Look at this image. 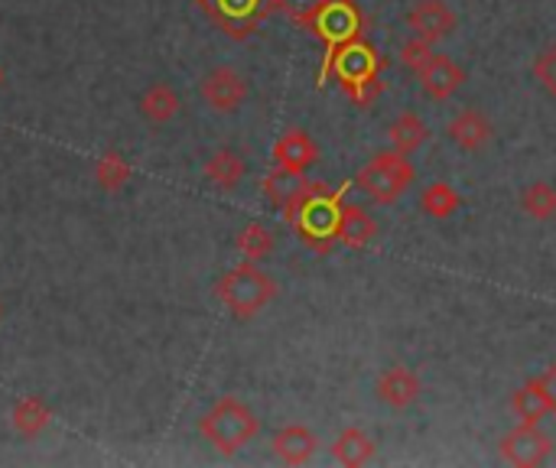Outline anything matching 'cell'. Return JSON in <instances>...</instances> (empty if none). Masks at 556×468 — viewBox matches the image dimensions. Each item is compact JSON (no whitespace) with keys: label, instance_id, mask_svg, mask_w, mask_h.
Listing matches in <instances>:
<instances>
[{"label":"cell","instance_id":"obj_1","mask_svg":"<svg viewBox=\"0 0 556 468\" xmlns=\"http://www.w3.org/2000/svg\"><path fill=\"white\" fill-rule=\"evenodd\" d=\"M349 192V182L329 192L319 182H303V189L293 195V202L283 208L287 222L300 231L303 244H309L316 254H329L336 241V225L342 212V195Z\"/></svg>","mask_w":556,"mask_h":468},{"label":"cell","instance_id":"obj_2","mask_svg":"<svg viewBox=\"0 0 556 468\" xmlns=\"http://www.w3.org/2000/svg\"><path fill=\"white\" fill-rule=\"evenodd\" d=\"M381 68H384L381 52H375V49H371L368 42H362V36H358V39H352V42H345L342 49L332 52V59H329V62L323 65V72H319V81H323L329 72H336L339 81H342V91L352 94L358 104H368L371 98H378V94L384 91Z\"/></svg>","mask_w":556,"mask_h":468},{"label":"cell","instance_id":"obj_3","mask_svg":"<svg viewBox=\"0 0 556 468\" xmlns=\"http://www.w3.org/2000/svg\"><path fill=\"white\" fill-rule=\"evenodd\" d=\"M199 433L222 453V456H235L241 453L257 433H261V420L257 414L238 401V397H222L215 401V407L199 420Z\"/></svg>","mask_w":556,"mask_h":468},{"label":"cell","instance_id":"obj_4","mask_svg":"<svg viewBox=\"0 0 556 468\" xmlns=\"http://www.w3.org/2000/svg\"><path fill=\"white\" fill-rule=\"evenodd\" d=\"M215 296L231 316L251 319L277 296V283L257 264H238L215 283Z\"/></svg>","mask_w":556,"mask_h":468},{"label":"cell","instance_id":"obj_5","mask_svg":"<svg viewBox=\"0 0 556 468\" xmlns=\"http://www.w3.org/2000/svg\"><path fill=\"white\" fill-rule=\"evenodd\" d=\"M417 179V169L414 163L397 153V150H388V153H375L355 176V186L378 205H394Z\"/></svg>","mask_w":556,"mask_h":468},{"label":"cell","instance_id":"obj_6","mask_svg":"<svg viewBox=\"0 0 556 468\" xmlns=\"http://www.w3.org/2000/svg\"><path fill=\"white\" fill-rule=\"evenodd\" d=\"M309 29L329 46V59L336 49L362 36V13L352 0H326V7L316 13Z\"/></svg>","mask_w":556,"mask_h":468},{"label":"cell","instance_id":"obj_7","mask_svg":"<svg viewBox=\"0 0 556 468\" xmlns=\"http://www.w3.org/2000/svg\"><path fill=\"white\" fill-rule=\"evenodd\" d=\"M199 94H202V101L212 111L231 114V111H238L248 101V78L238 68H231V65H218V68L202 75Z\"/></svg>","mask_w":556,"mask_h":468},{"label":"cell","instance_id":"obj_8","mask_svg":"<svg viewBox=\"0 0 556 468\" xmlns=\"http://www.w3.org/2000/svg\"><path fill=\"white\" fill-rule=\"evenodd\" d=\"M554 453V440L538 423H521L502 440V459L518 468L544 466Z\"/></svg>","mask_w":556,"mask_h":468},{"label":"cell","instance_id":"obj_9","mask_svg":"<svg viewBox=\"0 0 556 468\" xmlns=\"http://www.w3.org/2000/svg\"><path fill=\"white\" fill-rule=\"evenodd\" d=\"M199 7L235 39H244L267 13L270 0H199Z\"/></svg>","mask_w":556,"mask_h":468},{"label":"cell","instance_id":"obj_10","mask_svg":"<svg viewBox=\"0 0 556 468\" xmlns=\"http://www.w3.org/2000/svg\"><path fill=\"white\" fill-rule=\"evenodd\" d=\"M414 75L420 78L424 94H430L433 101H446L466 85V68L443 52H433Z\"/></svg>","mask_w":556,"mask_h":468},{"label":"cell","instance_id":"obj_11","mask_svg":"<svg viewBox=\"0 0 556 468\" xmlns=\"http://www.w3.org/2000/svg\"><path fill=\"white\" fill-rule=\"evenodd\" d=\"M407 23H410V29H414L420 39H427V42L446 39V36H453L456 26H459V20H456V13L450 10L446 0H417V3L410 7V13H407Z\"/></svg>","mask_w":556,"mask_h":468},{"label":"cell","instance_id":"obj_12","mask_svg":"<svg viewBox=\"0 0 556 468\" xmlns=\"http://www.w3.org/2000/svg\"><path fill=\"white\" fill-rule=\"evenodd\" d=\"M420 391H424L420 378H417L410 368H401V365L388 368V371L378 378V384H375L378 401L388 404L391 410H407V407H414L417 397H420Z\"/></svg>","mask_w":556,"mask_h":468},{"label":"cell","instance_id":"obj_13","mask_svg":"<svg viewBox=\"0 0 556 468\" xmlns=\"http://www.w3.org/2000/svg\"><path fill=\"white\" fill-rule=\"evenodd\" d=\"M316 160H319V147H316V140H313L306 130H300V127L287 130V134L274 143V163L283 166V169H290V173H300V176H303Z\"/></svg>","mask_w":556,"mask_h":468},{"label":"cell","instance_id":"obj_14","mask_svg":"<svg viewBox=\"0 0 556 468\" xmlns=\"http://www.w3.org/2000/svg\"><path fill=\"white\" fill-rule=\"evenodd\" d=\"M316 450H319V440L303 423H290L274 437V456L283 466H306L316 456Z\"/></svg>","mask_w":556,"mask_h":468},{"label":"cell","instance_id":"obj_15","mask_svg":"<svg viewBox=\"0 0 556 468\" xmlns=\"http://www.w3.org/2000/svg\"><path fill=\"white\" fill-rule=\"evenodd\" d=\"M375 238H378V222L362 205H342L339 225H336V241L345 244L349 251H362Z\"/></svg>","mask_w":556,"mask_h":468},{"label":"cell","instance_id":"obj_16","mask_svg":"<svg viewBox=\"0 0 556 468\" xmlns=\"http://www.w3.org/2000/svg\"><path fill=\"white\" fill-rule=\"evenodd\" d=\"M450 140H453L459 150L476 153V150H482V147L492 140V124H489V117H485L482 111L466 107V111H459V114L450 121Z\"/></svg>","mask_w":556,"mask_h":468},{"label":"cell","instance_id":"obj_17","mask_svg":"<svg viewBox=\"0 0 556 468\" xmlns=\"http://www.w3.org/2000/svg\"><path fill=\"white\" fill-rule=\"evenodd\" d=\"M375 450H378V446H375V440H371L365 430L349 427V430H342V433L336 437V443H332V459L345 468L368 466V463L375 459Z\"/></svg>","mask_w":556,"mask_h":468},{"label":"cell","instance_id":"obj_18","mask_svg":"<svg viewBox=\"0 0 556 468\" xmlns=\"http://www.w3.org/2000/svg\"><path fill=\"white\" fill-rule=\"evenodd\" d=\"M511 410L521 417V423H541L544 417H551L554 404H551V394H547L544 381L531 378L525 388H518L515 397H511Z\"/></svg>","mask_w":556,"mask_h":468},{"label":"cell","instance_id":"obj_19","mask_svg":"<svg viewBox=\"0 0 556 468\" xmlns=\"http://www.w3.org/2000/svg\"><path fill=\"white\" fill-rule=\"evenodd\" d=\"M179 107H182V101H179L176 88L166 85V81H153V85L143 91V98H140V114H143L150 124H169V121L179 114Z\"/></svg>","mask_w":556,"mask_h":468},{"label":"cell","instance_id":"obj_20","mask_svg":"<svg viewBox=\"0 0 556 468\" xmlns=\"http://www.w3.org/2000/svg\"><path fill=\"white\" fill-rule=\"evenodd\" d=\"M248 166H244V156L235 153V150H215L208 160H205V179L215 186V189H238V182L244 179Z\"/></svg>","mask_w":556,"mask_h":468},{"label":"cell","instance_id":"obj_21","mask_svg":"<svg viewBox=\"0 0 556 468\" xmlns=\"http://www.w3.org/2000/svg\"><path fill=\"white\" fill-rule=\"evenodd\" d=\"M10 423H13V430H16L20 437L33 440V437H39V433L52 423V410H49L39 397H23V401L13 404Z\"/></svg>","mask_w":556,"mask_h":468},{"label":"cell","instance_id":"obj_22","mask_svg":"<svg viewBox=\"0 0 556 468\" xmlns=\"http://www.w3.org/2000/svg\"><path fill=\"white\" fill-rule=\"evenodd\" d=\"M388 140H391V150H397V153L410 156L414 150H420V147H424V140H427V124H424L414 111H404L401 117H394V121H391V127H388Z\"/></svg>","mask_w":556,"mask_h":468},{"label":"cell","instance_id":"obj_23","mask_svg":"<svg viewBox=\"0 0 556 468\" xmlns=\"http://www.w3.org/2000/svg\"><path fill=\"white\" fill-rule=\"evenodd\" d=\"M130 173H134V169H130L127 156L117 153V150H104V153L94 160V182H98L104 192H117L121 186H127Z\"/></svg>","mask_w":556,"mask_h":468},{"label":"cell","instance_id":"obj_24","mask_svg":"<svg viewBox=\"0 0 556 468\" xmlns=\"http://www.w3.org/2000/svg\"><path fill=\"white\" fill-rule=\"evenodd\" d=\"M303 176L300 173H290V169H283V166H274L267 176H264V195L270 199V205H277V208H287L290 202H293V195L303 189Z\"/></svg>","mask_w":556,"mask_h":468},{"label":"cell","instance_id":"obj_25","mask_svg":"<svg viewBox=\"0 0 556 468\" xmlns=\"http://www.w3.org/2000/svg\"><path fill=\"white\" fill-rule=\"evenodd\" d=\"M521 208L534 222H551L556 215V189L551 182H534L521 195Z\"/></svg>","mask_w":556,"mask_h":468},{"label":"cell","instance_id":"obj_26","mask_svg":"<svg viewBox=\"0 0 556 468\" xmlns=\"http://www.w3.org/2000/svg\"><path fill=\"white\" fill-rule=\"evenodd\" d=\"M420 205L430 218H450L459 208V192L450 182H430L420 195Z\"/></svg>","mask_w":556,"mask_h":468},{"label":"cell","instance_id":"obj_27","mask_svg":"<svg viewBox=\"0 0 556 468\" xmlns=\"http://www.w3.org/2000/svg\"><path fill=\"white\" fill-rule=\"evenodd\" d=\"M238 251H241L248 261H264V257L274 251V235H270L261 222H251V225L241 228V235H238Z\"/></svg>","mask_w":556,"mask_h":468},{"label":"cell","instance_id":"obj_28","mask_svg":"<svg viewBox=\"0 0 556 468\" xmlns=\"http://www.w3.org/2000/svg\"><path fill=\"white\" fill-rule=\"evenodd\" d=\"M534 78L544 85L547 94H554L556 98V42L554 46H547V49L534 59Z\"/></svg>","mask_w":556,"mask_h":468},{"label":"cell","instance_id":"obj_29","mask_svg":"<svg viewBox=\"0 0 556 468\" xmlns=\"http://www.w3.org/2000/svg\"><path fill=\"white\" fill-rule=\"evenodd\" d=\"M430 55H433V42H427V39H420V36L410 39V42L401 49V62H404L407 68H414V72H417Z\"/></svg>","mask_w":556,"mask_h":468},{"label":"cell","instance_id":"obj_30","mask_svg":"<svg viewBox=\"0 0 556 468\" xmlns=\"http://www.w3.org/2000/svg\"><path fill=\"white\" fill-rule=\"evenodd\" d=\"M541 381H544V388H547V394H551V404H554V414H556V362L547 368V375H544Z\"/></svg>","mask_w":556,"mask_h":468},{"label":"cell","instance_id":"obj_31","mask_svg":"<svg viewBox=\"0 0 556 468\" xmlns=\"http://www.w3.org/2000/svg\"><path fill=\"white\" fill-rule=\"evenodd\" d=\"M0 319H3V303H0Z\"/></svg>","mask_w":556,"mask_h":468},{"label":"cell","instance_id":"obj_32","mask_svg":"<svg viewBox=\"0 0 556 468\" xmlns=\"http://www.w3.org/2000/svg\"><path fill=\"white\" fill-rule=\"evenodd\" d=\"M0 85H3V68H0Z\"/></svg>","mask_w":556,"mask_h":468},{"label":"cell","instance_id":"obj_33","mask_svg":"<svg viewBox=\"0 0 556 468\" xmlns=\"http://www.w3.org/2000/svg\"><path fill=\"white\" fill-rule=\"evenodd\" d=\"M270 3H274V0H270Z\"/></svg>","mask_w":556,"mask_h":468}]
</instances>
